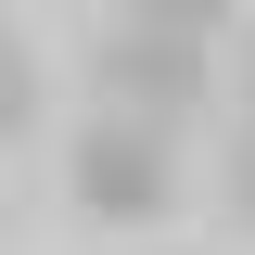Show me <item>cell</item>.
<instances>
[{
    "instance_id": "obj_1",
    "label": "cell",
    "mask_w": 255,
    "mask_h": 255,
    "mask_svg": "<svg viewBox=\"0 0 255 255\" xmlns=\"http://www.w3.org/2000/svg\"><path fill=\"white\" fill-rule=\"evenodd\" d=\"M64 191L90 204L102 230H153L166 204H179V153H166V115H90L77 128V153H64Z\"/></svg>"
},
{
    "instance_id": "obj_2",
    "label": "cell",
    "mask_w": 255,
    "mask_h": 255,
    "mask_svg": "<svg viewBox=\"0 0 255 255\" xmlns=\"http://www.w3.org/2000/svg\"><path fill=\"white\" fill-rule=\"evenodd\" d=\"M90 77H102V102H128V115H204V90H217V64H204V38H179V26H140V13H115L102 26V51H90Z\"/></svg>"
},
{
    "instance_id": "obj_3",
    "label": "cell",
    "mask_w": 255,
    "mask_h": 255,
    "mask_svg": "<svg viewBox=\"0 0 255 255\" xmlns=\"http://www.w3.org/2000/svg\"><path fill=\"white\" fill-rule=\"evenodd\" d=\"M26 128H38V64L0 38V140H26Z\"/></svg>"
},
{
    "instance_id": "obj_4",
    "label": "cell",
    "mask_w": 255,
    "mask_h": 255,
    "mask_svg": "<svg viewBox=\"0 0 255 255\" xmlns=\"http://www.w3.org/2000/svg\"><path fill=\"white\" fill-rule=\"evenodd\" d=\"M115 13H140V26H179V38H217L230 0H115Z\"/></svg>"
},
{
    "instance_id": "obj_5",
    "label": "cell",
    "mask_w": 255,
    "mask_h": 255,
    "mask_svg": "<svg viewBox=\"0 0 255 255\" xmlns=\"http://www.w3.org/2000/svg\"><path fill=\"white\" fill-rule=\"evenodd\" d=\"M230 204H243V230H255V128H243V153H230Z\"/></svg>"
},
{
    "instance_id": "obj_6",
    "label": "cell",
    "mask_w": 255,
    "mask_h": 255,
    "mask_svg": "<svg viewBox=\"0 0 255 255\" xmlns=\"http://www.w3.org/2000/svg\"><path fill=\"white\" fill-rule=\"evenodd\" d=\"M243 128H255V64H243Z\"/></svg>"
}]
</instances>
